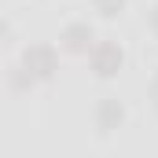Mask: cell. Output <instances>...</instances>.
Returning a JSON list of instances; mask_svg holds the SVG:
<instances>
[{
  "label": "cell",
  "mask_w": 158,
  "mask_h": 158,
  "mask_svg": "<svg viewBox=\"0 0 158 158\" xmlns=\"http://www.w3.org/2000/svg\"><path fill=\"white\" fill-rule=\"evenodd\" d=\"M88 70L99 81H114L125 70V48L110 37H96V44L88 48Z\"/></svg>",
  "instance_id": "1"
},
{
  "label": "cell",
  "mask_w": 158,
  "mask_h": 158,
  "mask_svg": "<svg viewBox=\"0 0 158 158\" xmlns=\"http://www.w3.org/2000/svg\"><path fill=\"white\" fill-rule=\"evenodd\" d=\"M19 63H26V66H30V74H33L37 81H52L55 74H59V48H55V44H48V40L26 44Z\"/></svg>",
  "instance_id": "2"
},
{
  "label": "cell",
  "mask_w": 158,
  "mask_h": 158,
  "mask_svg": "<svg viewBox=\"0 0 158 158\" xmlns=\"http://www.w3.org/2000/svg\"><path fill=\"white\" fill-rule=\"evenodd\" d=\"M92 125H96V136H114L125 125V103L118 96H99L92 107Z\"/></svg>",
  "instance_id": "3"
},
{
  "label": "cell",
  "mask_w": 158,
  "mask_h": 158,
  "mask_svg": "<svg viewBox=\"0 0 158 158\" xmlns=\"http://www.w3.org/2000/svg\"><path fill=\"white\" fill-rule=\"evenodd\" d=\"M92 44H96V26L85 19H74L59 30V52H66V55H88Z\"/></svg>",
  "instance_id": "4"
},
{
  "label": "cell",
  "mask_w": 158,
  "mask_h": 158,
  "mask_svg": "<svg viewBox=\"0 0 158 158\" xmlns=\"http://www.w3.org/2000/svg\"><path fill=\"white\" fill-rule=\"evenodd\" d=\"M37 85H40V81L30 74V66H26V63L7 66V88H11V92H19V96H22V92H33Z\"/></svg>",
  "instance_id": "5"
},
{
  "label": "cell",
  "mask_w": 158,
  "mask_h": 158,
  "mask_svg": "<svg viewBox=\"0 0 158 158\" xmlns=\"http://www.w3.org/2000/svg\"><path fill=\"white\" fill-rule=\"evenodd\" d=\"M125 4L129 0H92V11L99 15V19H107V22H114L125 15Z\"/></svg>",
  "instance_id": "6"
},
{
  "label": "cell",
  "mask_w": 158,
  "mask_h": 158,
  "mask_svg": "<svg viewBox=\"0 0 158 158\" xmlns=\"http://www.w3.org/2000/svg\"><path fill=\"white\" fill-rule=\"evenodd\" d=\"M7 40H11V22H7V19L0 15V48H4Z\"/></svg>",
  "instance_id": "7"
},
{
  "label": "cell",
  "mask_w": 158,
  "mask_h": 158,
  "mask_svg": "<svg viewBox=\"0 0 158 158\" xmlns=\"http://www.w3.org/2000/svg\"><path fill=\"white\" fill-rule=\"evenodd\" d=\"M147 30H151V33L158 37V4L151 7V11H147Z\"/></svg>",
  "instance_id": "8"
},
{
  "label": "cell",
  "mask_w": 158,
  "mask_h": 158,
  "mask_svg": "<svg viewBox=\"0 0 158 158\" xmlns=\"http://www.w3.org/2000/svg\"><path fill=\"white\" fill-rule=\"evenodd\" d=\"M151 99H158V66H155V74H151Z\"/></svg>",
  "instance_id": "9"
},
{
  "label": "cell",
  "mask_w": 158,
  "mask_h": 158,
  "mask_svg": "<svg viewBox=\"0 0 158 158\" xmlns=\"http://www.w3.org/2000/svg\"><path fill=\"white\" fill-rule=\"evenodd\" d=\"M155 114H158V99H155Z\"/></svg>",
  "instance_id": "10"
}]
</instances>
